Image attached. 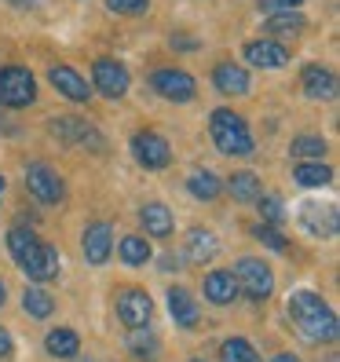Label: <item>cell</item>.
I'll return each instance as SVG.
<instances>
[{
    "instance_id": "obj_1",
    "label": "cell",
    "mask_w": 340,
    "mask_h": 362,
    "mask_svg": "<svg viewBox=\"0 0 340 362\" xmlns=\"http://www.w3.org/2000/svg\"><path fill=\"white\" fill-rule=\"evenodd\" d=\"M8 252L18 264V271L30 274V282H52L59 279V252L55 245L40 242L30 227H11L8 230Z\"/></svg>"
},
{
    "instance_id": "obj_2",
    "label": "cell",
    "mask_w": 340,
    "mask_h": 362,
    "mask_svg": "<svg viewBox=\"0 0 340 362\" xmlns=\"http://www.w3.org/2000/svg\"><path fill=\"white\" fill-rule=\"evenodd\" d=\"M289 318L296 322V329L311 340V344H333L336 333H340L333 308L318 293H311V289H300V293L289 296Z\"/></svg>"
},
{
    "instance_id": "obj_3",
    "label": "cell",
    "mask_w": 340,
    "mask_h": 362,
    "mask_svg": "<svg viewBox=\"0 0 340 362\" xmlns=\"http://www.w3.org/2000/svg\"><path fill=\"white\" fill-rule=\"evenodd\" d=\"M209 136H212V143H216V151L227 154V158H249L252 146H257L245 117H238L235 110H212Z\"/></svg>"
},
{
    "instance_id": "obj_4",
    "label": "cell",
    "mask_w": 340,
    "mask_h": 362,
    "mask_svg": "<svg viewBox=\"0 0 340 362\" xmlns=\"http://www.w3.org/2000/svg\"><path fill=\"white\" fill-rule=\"evenodd\" d=\"M235 282H238V289L249 296L252 304H260V300H267L271 296V289H274V274H271V267L264 264V260H257V257H242L238 264H235Z\"/></svg>"
},
{
    "instance_id": "obj_5",
    "label": "cell",
    "mask_w": 340,
    "mask_h": 362,
    "mask_svg": "<svg viewBox=\"0 0 340 362\" xmlns=\"http://www.w3.org/2000/svg\"><path fill=\"white\" fill-rule=\"evenodd\" d=\"M33 99H37V81L26 66H4L0 70V106L23 110Z\"/></svg>"
},
{
    "instance_id": "obj_6",
    "label": "cell",
    "mask_w": 340,
    "mask_h": 362,
    "mask_svg": "<svg viewBox=\"0 0 340 362\" xmlns=\"http://www.w3.org/2000/svg\"><path fill=\"white\" fill-rule=\"evenodd\" d=\"M26 190L40 205H59L62 198H66V183L59 180V173L48 161H30L26 165Z\"/></svg>"
},
{
    "instance_id": "obj_7",
    "label": "cell",
    "mask_w": 340,
    "mask_h": 362,
    "mask_svg": "<svg viewBox=\"0 0 340 362\" xmlns=\"http://www.w3.org/2000/svg\"><path fill=\"white\" fill-rule=\"evenodd\" d=\"M114 311H117L124 329H143V326H151L154 300H151L146 289H121L117 300H114Z\"/></svg>"
},
{
    "instance_id": "obj_8",
    "label": "cell",
    "mask_w": 340,
    "mask_h": 362,
    "mask_svg": "<svg viewBox=\"0 0 340 362\" xmlns=\"http://www.w3.org/2000/svg\"><path fill=\"white\" fill-rule=\"evenodd\" d=\"M48 132L52 139L59 143H70V146H95V151H102V139H99V129H92L84 117H52L48 121Z\"/></svg>"
},
{
    "instance_id": "obj_9",
    "label": "cell",
    "mask_w": 340,
    "mask_h": 362,
    "mask_svg": "<svg viewBox=\"0 0 340 362\" xmlns=\"http://www.w3.org/2000/svg\"><path fill=\"white\" fill-rule=\"evenodd\" d=\"M132 154L143 168L161 173V168H168V161H172V146H168L165 136H158V132H136L132 136Z\"/></svg>"
},
{
    "instance_id": "obj_10",
    "label": "cell",
    "mask_w": 340,
    "mask_h": 362,
    "mask_svg": "<svg viewBox=\"0 0 340 362\" xmlns=\"http://www.w3.org/2000/svg\"><path fill=\"white\" fill-rule=\"evenodd\" d=\"M92 84H95V92L106 95V99H121L124 92H129V70L121 66L117 59H95V66H92Z\"/></svg>"
},
{
    "instance_id": "obj_11",
    "label": "cell",
    "mask_w": 340,
    "mask_h": 362,
    "mask_svg": "<svg viewBox=\"0 0 340 362\" xmlns=\"http://www.w3.org/2000/svg\"><path fill=\"white\" fill-rule=\"evenodd\" d=\"M151 84H154V92L161 95V99H168V103H190L194 99V77H190L187 70H154L151 74Z\"/></svg>"
},
{
    "instance_id": "obj_12",
    "label": "cell",
    "mask_w": 340,
    "mask_h": 362,
    "mask_svg": "<svg viewBox=\"0 0 340 362\" xmlns=\"http://www.w3.org/2000/svg\"><path fill=\"white\" fill-rule=\"evenodd\" d=\"M81 249H84V260L95 264V267L110 260V252H114V230H110V223H106V220H95V223L84 227Z\"/></svg>"
},
{
    "instance_id": "obj_13",
    "label": "cell",
    "mask_w": 340,
    "mask_h": 362,
    "mask_svg": "<svg viewBox=\"0 0 340 362\" xmlns=\"http://www.w3.org/2000/svg\"><path fill=\"white\" fill-rule=\"evenodd\" d=\"M242 52H245V62L257 66V70H279V66L289 62V48H282V40H271V37L249 40Z\"/></svg>"
},
{
    "instance_id": "obj_14",
    "label": "cell",
    "mask_w": 340,
    "mask_h": 362,
    "mask_svg": "<svg viewBox=\"0 0 340 362\" xmlns=\"http://www.w3.org/2000/svg\"><path fill=\"white\" fill-rule=\"evenodd\" d=\"M48 81H52L55 92H62V95L74 99V103H88V99H92L88 77H81L74 66H52V70H48Z\"/></svg>"
},
{
    "instance_id": "obj_15",
    "label": "cell",
    "mask_w": 340,
    "mask_h": 362,
    "mask_svg": "<svg viewBox=\"0 0 340 362\" xmlns=\"http://www.w3.org/2000/svg\"><path fill=\"white\" fill-rule=\"evenodd\" d=\"M168 311H172V322L183 326V329H194L201 322V311L194 304V296H190L183 286H172L168 289Z\"/></svg>"
},
{
    "instance_id": "obj_16",
    "label": "cell",
    "mask_w": 340,
    "mask_h": 362,
    "mask_svg": "<svg viewBox=\"0 0 340 362\" xmlns=\"http://www.w3.org/2000/svg\"><path fill=\"white\" fill-rule=\"evenodd\" d=\"M300 84H304V92L311 99H333L336 95V77L329 66H318V62H311V66L300 70Z\"/></svg>"
},
{
    "instance_id": "obj_17",
    "label": "cell",
    "mask_w": 340,
    "mask_h": 362,
    "mask_svg": "<svg viewBox=\"0 0 340 362\" xmlns=\"http://www.w3.org/2000/svg\"><path fill=\"white\" fill-rule=\"evenodd\" d=\"M201 289H205V300L220 304V308L235 304V296H238V282H235V274H230V271H209Z\"/></svg>"
},
{
    "instance_id": "obj_18",
    "label": "cell",
    "mask_w": 340,
    "mask_h": 362,
    "mask_svg": "<svg viewBox=\"0 0 340 362\" xmlns=\"http://www.w3.org/2000/svg\"><path fill=\"white\" fill-rule=\"evenodd\" d=\"M183 252H187L190 264H205V260H212V257H220V238H216L212 230H205V227H194V230H187Z\"/></svg>"
},
{
    "instance_id": "obj_19",
    "label": "cell",
    "mask_w": 340,
    "mask_h": 362,
    "mask_svg": "<svg viewBox=\"0 0 340 362\" xmlns=\"http://www.w3.org/2000/svg\"><path fill=\"white\" fill-rule=\"evenodd\" d=\"M212 84H216V92H223V95H245L249 92V70L235 66V62H220V66L212 70Z\"/></svg>"
},
{
    "instance_id": "obj_20",
    "label": "cell",
    "mask_w": 340,
    "mask_h": 362,
    "mask_svg": "<svg viewBox=\"0 0 340 362\" xmlns=\"http://www.w3.org/2000/svg\"><path fill=\"white\" fill-rule=\"evenodd\" d=\"M139 223L151 238H168V234H172V212L161 202H151V205L139 209Z\"/></svg>"
},
{
    "instance_id": "obj_21",
    "label": "cell",
    "mask_w": 340,
    "mask_h": 362,
    "mask_svg": "<svg viewBox=\"0 0 340 362\" xmlns=\"http://www.w3.org/2000/svg\"><path fill=\"white\" fill-rule=\"evenodd\" d=\"M227 190H230V198H235V202L252 205V202L264 194V183H260L257 173H235V176L227 180Z\"/></svg>"
},
{
    "instance_id": "obj_22",
    "label": "cell",
    "mask_w": 340,
    "mask_h": 362,
    "mask_svg": "<svg viewBox=\"0 0 340 362\" xmlns=\"http://www.w3.org/2000/svg\"><path fill=\"white\" fill-rule=\"evenodd\" d=\"M45 348H48V355H55V358H77L81 355V337L74 333V329H52L48 337H45Z\"/></svg>"
},
{
    "instance_id": "obj_23",
    "label": "cell",
    "mask_w": 340,
    "mask_h": 362,
    "mask_svg": "<svg viewBox=\"0 0 340 362\" xmlns=\"http://www.w3.org/2000/svg\"><path fill=\"white\" fill-rule=\"evenodd\" d=\"M187 190H190L198 202H216V198H220V176L209 173V168H198V173H190Z\"/></svg>"
},
{
    "instance_id": "obj_24",
    "label": "cell",
    "mask_w": 340,
    "mask_h": 362,
    "mask_svg": "<svg viewBox=\"0 0 340 362\" xmlns=\"http://www.w3.org/2000/svg\"><path fill=\"white\" fill-rule=\"evenodd\" d=\"M117 257L129 264V267H143L146 260L154 257V249H151V242H146V238H139V234H129V238H121Z\"/></svg>"
},
{
    "instance_id": "obj_25",
    "label": "cell",
    "mask_w": 340,
    "mask_h": 362,
    "mask_svg": "<svg viewBox=\"0 0 340 362\" xmlns=\"http://www.w3.org/2000/svg\"><path fill=\"white\" fill-rule=\"evenodd\" d=\"M326 151H329V143H326L322 136H311V132L296 136L293 146H289V154H293V158H300V161H322Z\"/></svg>"
},
{
    "instance_id": "obj_26",
    "label": "cell",
    "mask_w": 340,
    "mask_h": 362,
    "mask_svg": "<svg viewBox=\"0 0 340 362\" xmlns=\"http://www.w3.org/2000/svg\"><path fill=\"white\" fill-rule=\"evenodd\" d=\"M23 311L33 315V318H52V311H55V296H52L48 289H40V286H30V289L23 293Z\"/></svg>"
},
{
    "instance_id": "obj_27",
    "label": "cell",
    "mask_w": 340,
    "mask_h": 362,
    "mask_svg": "<svg viewBox=\"0 0 340 362\" xmlns=\"http://www.w3.org/2000/svg\"><path fill=\"white\" fill-rule=\"evenodd\" d=\"M293 180L300 187H326L333 180V168L322 165V161H304V165L293 168Z\"/></svg>"
},
{
    "instance_id": "obj_28",
    "label": "cell",
    "mask_w": 340,
    "mask_h": 362,
    "mask_svg": "<svg viewBox=\"0 0 340 362\" xmlns=\"http://www.w3.org/2000/svg\"><path fill=\"white\" fill-rule=\"evenodd\" d=\"M220 358L223 362H260L257 348H252L245 337H227L223 344H220Z\"/></svg>"
},
{
    "instance_id": "obj_29",
    "label": "cell",
    "mask_w": 340,
    "mask_h": 362,
    "mask_svg": "<svg viewBox=\"0 0 340 362\" xmlns=\"http://www.w3.org/2000/svg\"><path fill=\"white\" fill-rule=\"evenodd\" d=\"M267 33L274 37H296V33H304V15L300 11H286V15H271L267 23H264Z\"/></svg>"
},
{
    "instance_id": "obj_30",
    "label": "cell",
    "mask_w": 340,
    "mask_h": 362,
    "mask_svg": "<svg viewBox=\"0 0 340 362\" xmlns=\"http://www.w3.org/2000/svg\"><path fill=\"white\" fill-rule=\"evenodd\" d=\"M304 220H307V230L311 234H326V238H329V234H336V209L333 205L326 212L318 209V205H307L304 209Z\"/></svg>"
},
{
    "instance_id": "obj_31",
    "label": "cell",
    "mask_w": 340,
    "mask_h": 362,
    "mask_svg": "<svg viewBox=\"0 0 340 362\" xmlns=\"http://www.w3.org/2000/svg\"><path fill=\"white\" fill-rule=\"evenodd\" d=\"M124 344H129V351H132L139 362H158V355H161V348H158V337H151V333H139V329H132Z\"/></svg>"
},
{
    "instance_id": "obj_32",
    "label": "cell",
    "mask_w": 340,
    "mask_h": 362,
    "mask_svg": "<svg viewBox=\"0 0 340 362\" xmlns=\"http://www.w3.org/2000/svg\"><path fill=\"white\" fill-rule=\"evenodd\" d=\"M257 205H260V216H264L267 227H282V220H286V205H282L279 194H260Z\"/></svg>"
},
{
    "instance_id": "obj_33",
    "label": "cell",
    "mask_w": 340,
    "mask_h": 362,
    "mask_svg": "<svg viewBox=\"0 0 340 362\" xmlns=\"http://www.w3.org/2000/svg\"><path fill=\"white\" fill-rule=\"evenodd\" d=\"M252 234L267 245V249H274V252H289V238L279 230V227H267V223H257L252 227Z\"/></svg>"
},
{
    "instance_id": "obj_34",
    "label": "cell",
    "mask_w": 340,
    "mask_h": 362,
    "mask_svg": "<svg viewBox=\"0 0 340 362\" xmlns=\"http://www.w3.org/2000/svg\"><path fill=\"white\" fill-rule=\"evenodd\" d=\"M106 8L117 11V15H143L151 8V0H106Z\"/></svg>"
},
{
    "instance_id": "obj_35",
    "label": "cell",
    "mask_w": 340,
    "mask_h": 362,
    "mask_svg": "<svg viewBox=\"0 0 340 362\" xmlns=\"http://www.w3.org/2000/svg\"><path fill=\"white\" fill-rule=\"evenodd\" d=\"M260 11H271V15H286V11H300L304 0H257Z\"/></svg>"
},
{
    "instance_id": "obj_36",
    "label": "cell",
    "mask_w": 340,
    "mask_h": 362,
    "mask_svg": "<svg viewBox=\"0 0 340 362\" xmlns=\"http://www.w3.org/2000/svg\"><path fill=\"white\" fill-rule=\"evenodd\" d=\"M168 45H172V52H194L198 40L187 37V33H172V40H168Z\"/></svg>"
},
{
    "instance_id": "obj_37",
    "label": "cell",
    "mask_w": 340,
    "mask_h": 362,
    "mask_svg": "<svg viewBox=\"0 0 340 362\" xmlns=\"http://www.w3.org/2000/svg\"><path fill=\"white\" fill-rule=\"evenodd\" d=\"M11 355V333L8 329H0V362H4Z\"/></svg>"
},
{
    "instance_id": "obj_38",
    "label": "cell",
    "mask_w": 340,
    "mask_h": 362,
    "mask_svg": "<svg viewBox=\"0 0 340 362\" xmlns=\"http://www.w3.org/2000/svg\"><path fill=\"white\" fill-rule=\"evenodd\" d=\"M271 362H300V358H296V355H289V351H282V355H274Z\"/></svg>"
},
{
    "instance_id": "obj_39",
    "label": "cell",
    "mask_w": 340,
    "mask_h": 362,
    "mask_svg": "<svg viewBox=\"0 0 340 362\" xmlns=\"http://www.w3.org/2000/svg\"><path fill=\"white\" fill-rule=\"evenodd\" d=\"M8 4H15V8H33L37 0H8Z\"/></svg>"
},
{
    "instance_id": "obj_40",
    "label": "cell",
    "mask_w": 340,
    "mask_h": 362,
    "mask_svg": "<svg viewBox=\"0 0 340 362\" xmlns=\"http://www.w3.org/2000/svg\"><path fill=\"white\" fill-rule=\"evenodd\" d=\"M4 190H8V180H4V176H0V202H4Z\"/></svg>"
},
{
    "instance_id": "obj_41",
    "label": "cell",
    "mask_w": 340,
    "mask_h": 362,
    "mask_svg": "<svg viewBox=\"0 0 340 362\" xmlns=\"http://www.w3.org/2000/svg\"><path fill=\"white\" fill-rule=\"evenodd\" d=\"M8 300V289H4V282H0V304H4Z\"/></svg>"
},
{
    "instance_id": "obj_42",
    "label": "cell",
    "mask_w": 340,
    "mask_h": 362,
    "mask_svg": "<svg viewBox=\"0 0 340 362\" xmlns=\"http://www.w3.org/2000/svg\"><path fill=\"white\" fill-rule=\"evenodd\" d=\"M81 362H95V358H81Z\"/></svg>"
},
{
    "instance_id": "obj_43",
    "label": "cell",
    "mask_w": 340,
    "mask_h": 362,
    "mask_svg": "<svg viewBox=\"0 0 340 362\" xmlns=\"http://www.w3.org/2000/svg\"><path fill=\"white\" fill-rule=\"evenodd\" d=\"M190 362H205V358H190Z\"/></svg>"
}]
</instances>
